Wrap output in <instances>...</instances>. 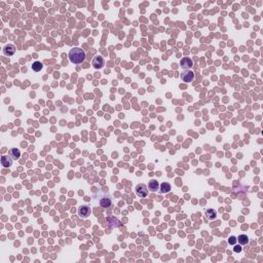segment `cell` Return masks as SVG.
<instances>
[{"mask_svg": "<svg viewBox=\"0 0 263 263\" xmlns=\"http://www.w3.org/2000/svg\"><path fill=\"white\" fill-rule=\"evenodd\" d=\"M107 221L109 222V224L112 227H117V226H119V221L117 220V219L113 218V217H109V218L107 219Z\"/></svg>", "mask_w": 263, "mask_h": 263, "instance_id": "2e32d148", "label": "cell"}, {"mask_svg": "<svg viewBox=\"0 0 263 263\" xmlns=\"http://www.w3.org/2000/svg\"><path fill=\"white\" fill-rule=\"evenodd\" d=\"M236 241H238L240 245L245 246V245H248V243H249V238L246 235H238V238H236Z\"/></svg>", "mask_w": 263, "mask_h": 263, "instance_id": "8fae6325", "label": "cell"}, {"mask_svg": "<svg viewBox=\"0 0 263 263\" xmlns=\"http://www.w3.org/2000/svg\"><path fill=\"white\" fill-rule=\"evenodd\" d=\"M13 159L10 157V156H2L1 157V165L4 166V168H9L11 165H13Z\"/></svg>", "mask_w": 263, "mask_h": 263, "instance_id": "ba28073f", "label": "cell"}, {"mask_svg": "<svg viewBox=\"0 0 263 263\" xmlns=\"http://www.w3.org/2000/svg\"><path fill=\"white\" fill-rule=\"evenodd\" d=\"M42 68H43V65H42V63H41V62L36 61V62L33 63V65H32V69H33V71H35V72H39Z\"/></svg>", "mask_w": 263, "mask_h": 263, "instance_id": "9a60e30c", "label": "cell"}, {"mask_svg": "<svg viewBox=\"0 0 263 263\" xmlns=\"http://www.w3.org/2000/svg\"><path fill=\"white\" fill-rule=\"evenodd\" d=\"M100 205L102 208L104 209H109L111 207V199H102L100 202Z\"/></svg>", "mask_w": 263, "mask_h": 263, "instance_id": "5bb4252c", "label": "cell"}, {"mask_svg": "<svg viewBox=\"0 0 263 263\" xmlns=\"http://www.w3.org/2000/svg\"><path fill=\"white\" fill-rule=\"evenodd\" d=\"M206 217L209 219V220H214V219H216V217H217L216 211L213 209H208L206 211Z\"/></svg>", "mask_w": 263, "mask_h": 263, "instance_id": "4fadbf2b", "label": "cell"}, {"mask_svg": "<svg viewBox=\"0 0 263 263\" xmlns=\"http://www.w3.org/2000/svg\"><path fill=\"white\" fill-rule=\"evenodd\" d=\"M242 247H241V245H235V247H233V251H235V253H241L242 252Z\"/></svg>", "mask_w": 263, "mask_h": 263, "instance_id": "e0dca14e", "label": "cell"}, {"mask_svg": "<svg viewBox=\"0 0 263 263\" xmlns=\"http://www.w3.org/2000/svg\"><path fill=\"white\" fill-rule=\"evenodd\" d=\"M148 188L151 192H155L159 189V183L156 180H150L148 184Z\"/></svg>", "mask_w": 263, "mask_h": 263, "instance_id": "30bf717a", "label": "cell"}, {"mask_svg": "<svg viewBox=\"0 0 263 263\" xmlns=\"http://www.w3.org/2000/svg\"><path fill=\"white\" fill-rule=\"evenodd\" d=\"M180 66L184 70H189L190 68L193 67V61L190 58H183L180 61Z\"/></svg>", "mask_w": 263, "mask_h": 263, "instance_id": "3957f363", "label": "cell"}, {"mask_svg": "<svg viewBox=\"0 0 263 263\" xmlns=\"http://www.w3.org/2000/svg\"><path fill=\"white\" fill-rule=\"evenodd\" d=\"M9 156H10L13 159H14V160H16V159H19V158H20V156H21L20 150H19V149H16V148L10 149V151H9Z\"/></svg>", "mask_w": 263, "mask_h": 263, "instance_id": "7c38bea8", "label": "cell"}, {"mask_svg": "<svg viewBox=\"0 0 263 263\" xmlns=\"http://www.w3.org/2000/svg\"><path fill=\"white\" fill-rule=\"evenodd\" d=\"M91 214V208L88 206H80L78 208V215L80 218H88Z\"/></svg>", "mask_w": 263, "mask_h": 263, "instance_id": "5b68a950", "label": "cell"}, {"mask_svg": "<svg viewBox=\"0 0 263 263\" xmlns=\"http://www.w3.org/2000/svg\"><path fill=\"white\" fill-rule=\"evenodd\" d=\"M104 63H105L104 59H103L101 55H96V57L94 58L93 63H91V64H93V66H94V68H95V69H101V68H103V67H104Z\"/></svg>", "mask_w": 263, "mask_h": 263, "instance_id": "8992f818", "label": "cell"}, {"mask_svg": "<svg viewBox=\"0 0 263 263\" xmlns=\"http://www.w3.org/2000/svg\"><path fill=\"white\" fill-rule=\"evenodd\" d=\"M159 192L160 193H168V192L171 191V189H172V187H171V184L168 182H163L161 183L160 185H159Z\"/></svg>", "mask_w": 263, "mask_h": 263, "instance_id": "9c48e42d", "label": "cell"}, {"mask_svg": "<svg viewBox=\"0 0 263 263\" xmlns=\"http://www.w3.org/2000/svg\"><path fill=\"white\" fill-rule=\"evenodd\" d=\"M136 193L140 197H146L148 194V190L145 184H138L136 186Z\"/></svg>", "mask_w": 263, "mask_h": 263, "instance_id": "277c9868", "label": "cell"}, {"mask_svg": "<svg viewBox=\"0 0 263 263\" xmlns=\"http://www.w3.org/2000/svg\"><path fill=\"white\" fill-rule=\"evenodd\" d=\"M181 79L184 82H191L194 79V73L190 70H185L181 73Z\"/></svg>", "mask_w": 263, "mask_h": 263, "instance_id": "7a4b0ae2", "label": "cell"}, {"mask_svg": "<svg viewBox=\"0 0 263 263\" xmlns=\"http://www.w3.org/2000/svg\"><path fill=\"white\" fill-rule=\"evenodd\" d=\"M69 60L73 64H81L85 60V52L82 49L74 47L69 52Z\"/></svg>", "mask_w": 263, "mask_h": 263, "instance_id": "6da1fadb", "label": "cell"}, {"mask_svg": "<svg viewBox=\"0 0 263 263\" xmlns=\"http://www.w3.org/2000/svg\"><path fill=\"white\" fill-rule=\"evenodd\" d=\"M235 242H236L235 236H230V238H228V243L230 244V245H235Z\"/></svg>", "mask_w": 263, "mask_h": 263, "instance_id": "ac0fdd59", "label": "cell"}, {"mask_svg": "<svg viewBox=\"0 0 263 263\" xmlns=\"http://www.w3.org/2000/svg\"><path fill=\"white\" fill-rule=\"evenodd\" d=\"M16 46L13 44H6L5 46L3 47V54L6 55V57H11V55H14L16 52Z\"/></svg>", "mask_w": 263, "mask_h": 263, "instance_id": "52a82bcc", "label": "cell"}]
</instances>
